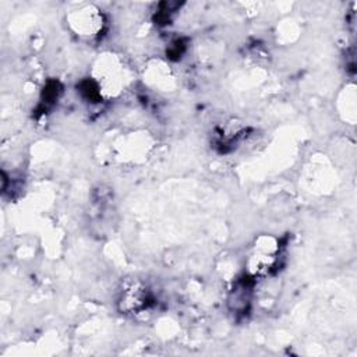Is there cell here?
<instances>
[{
	"instance_id": "cell-1",
	"label": "cell",
	"mask_w": 357,
	"mask_h": 357,
	"mask_svg": "<svg viewBox=\"0 0 357 357\" xmlns=\"http://www.w3.org/2000/svg\"><path fill=\"white\" fill-rule=\"evenodd\" d=\"M279 251V243L273 237L262 236L257 238L245 262L248 275L252 278L268 275L278 262Z\"/></svg>"
},
{
	"instance_id": "cell-2",
	"label": "cell",
	"mask_w": 357,
	"mask_h": 357,
	"mask_svg": "<svg viewBox=\"0 0 357 357\" xmlns=\"http://www.w3.org/2000/svg\"><path fill=\"white\" fill-rule=\"evenodd\" d=\"M148 294L139 286H130L121 296V305L124 311L138 312L146 307Z\"/></svg>"
}]
</instances>
